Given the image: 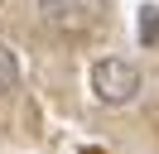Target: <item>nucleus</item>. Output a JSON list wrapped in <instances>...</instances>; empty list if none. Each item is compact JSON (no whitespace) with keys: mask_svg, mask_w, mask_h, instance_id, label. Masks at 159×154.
<instances>
[{"mask_svg":"<svg viewBox=\"0 0 159 154\" xmlns=\"http://www.w3.org/2000/svg\"><path fill=\"white\" fill-rule=\"evenodd\" d=\"M145 87V72L125 58H97L92 63V92L101 106H130Z\"/></svg>","mask_w":159,"mask_h":154,"instance_id":"f257e3e1","label":"nucleus"},{"mask_svg":"<svg viewBox=\"0 0 159 154\" xmlns=\"http://www.w3.org/2000/svg\"><path fill=\"white\" fill-rule=\"evenodd\" d=\"M39 15L63 34H82V29H97V19L106 15V0H39Z\"/></svg>","mask_w":159,"mask_h":154,"instance_id":"f03ea898","label":"nucleus"},{"mask_svg":"<svg viewBox=\"0 0 159 154\" xmlns=\"http://www.w3.org/2000/svg\"><path fill=\"white\" fill-rule=\"evenodd\" d=\"M15 87H20V58L10 43H0V96H10Z\"/></svg>","mask_w":159,"mask_h":154,"instance_id":"7ed1b4c3","label":"nucleus"},{"mask_svg":"<svg viewBox=\"0 0 159 154\" xmlns=\"http://www.w3.org/2000/svg\"><path fill=\"white\" fill-rule=\"evenodd\" d=\"M140 38H145V43H159V10L154 5L140 10Z\"/></svg>","mask_w":159,"mask_h":154,"instance_id":"20e7f679","label":"nucleus"}]
</instances>
